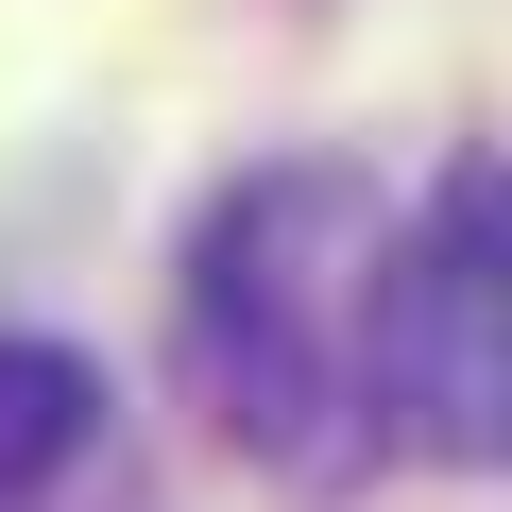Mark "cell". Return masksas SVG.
I'll return each mask as SVG.
<instances>
[{"label": "cell", "mask_w": 512, "mask_h": 512, "mask_svg": "<svg viewBox=\"0 0 512 512\" xmlns=\"http://www.w3.org/2000/svg\"><path fill=\"white\" fill-rule=\"evenodd\" d=\"M376 444L461 461V478L512 444V188H495V154H461L393 222V274H376Z\"/></svg>", "instance_id": "cell-2"}, {"label": "cell", "mask_w": 512, "mask_h": 512, "mask_svg": "<svg viewBox=\"0 0 512 512\" xmlns=\"http://www.w3.org/2000/svg\"><path fill=\"white\" fill-rule=\"evenodd\" d=\"M86 427H103V376L69 342H0V512H35L86 461Z\"/></svg>", "instance_id": "cell-3"}, {"label": "cell", "mask_w": 512, "mask_h": 512, "mask_svg": "<svg viewBox=\"0 0 512 512\" xmlns=\"http://www.w3.org/2000/svg\"><path fill=\"white\" fill-rule=\"evenodd\" d=\"M376 274H393V205L342 154H274L205 205L171 342H188V393L239 461H274L308 495L393 461L376 444Z\"/></svg>", "instance_id": "cell-1"}]
</instances>
